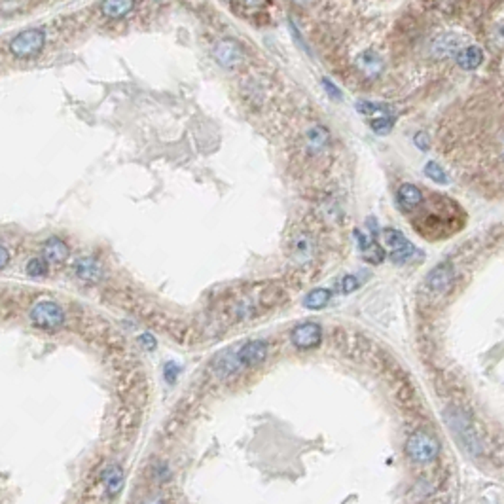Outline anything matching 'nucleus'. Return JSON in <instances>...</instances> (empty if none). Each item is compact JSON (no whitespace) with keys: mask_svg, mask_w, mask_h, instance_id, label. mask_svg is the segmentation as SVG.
Instances as JSON below:
<instances>
[{"mask_svg":"<svg viewBox=\"0 0 504 504\" xmlns=\"http://www.w3.org/2000/svg\"><path fill=\"white\" fill-rule=\"evenodd\" d=\"M311 239L307 237V235H298V237L294 239V245H292V252L294 256L301 262H306V260L311 258Z\"/></svg>","mask_w":504,"mask_h":504,"instance_id":"aec40b11","label":"nucleus"},{"mask_svg":"<svg viewBox=\"0 0 504 504\" xmlns=\"http://www.w3.org/2000/svg\"><path fill=\"white\" fill-rule=\"evenodd\" d=\"M425 173H427V177H429L430 180H434L438 184H446V182H448L446 171H443L436 162H429V164L425 165Z\"/></svg>","mask_w":504,"mask_h":504,"instance_id":"5701e85b","label":"nucleus"},{"mask_svg":"<svg viewBox=\"0 0 504 504\" xmlns=\"http://www.w3.org/2000/svg\"><path fill=\"white\" fill-rule=\"evenodd\" d=\"M463 42L464 38L461 34L442 33L432 40L430 49H432V55L438 57V59H448V57H453L459 49L463 48Z\"/></svg>","mask_w":504,"mask_h":504,"instance_id":"39448f33","label":"nucleus"},{"mask_svg":"<svg viewBox=\"0 0 504 504\" xmlns=\"http://www.w3.org/2000/svg\"><path fill=\"white\" fill-rule=\"evenodd\" d=\"M267 356V343L262 340H254L245 343L243 347L239 349L237 361L243 366H256L262 361H266Z\"/></svg>","mask_w":504,"mask_h":504,"instance_id":"6e6552de","label":"nucleus"},{"mask_svg":"<svg viewBox=\"0 0 504 504\" xmlns=\"http://www.w3.org/2000/svg\"><path fill=\"white\" fill-rule=\"evenodd\" d=\"M398 201L402 205V209L411 211L423 203V194L416 184H402L398 190Z\"/></svg>","mask_w":504,"mask_h":504,"instance_id":"f3484780","label":"nucleus"},{"mask_svg":"<svg viewBox=\"0 0 504 504\" xmlns=\"http://www.w3.org/2000/svg\"><path fill=\"white\" fill-rule=\"evenodd\" d=\"M42 256L44 260L48 262V264H63V262H67L68 258V246L65 241H61L59 237H52L46 241V245L42 249Z\"/></svg>","mask_w":504,"mask_h":504,"instance_id":"ddd939ff","label":"nucleus"},{"mask_svg":"<svg viewBox=\"0 0 504 504\" xmlns=\"http://www.w3.org/2000/svg\"><path fill=\"white\" fill-rule=\"evenodd\" d=\"M416 144L421 150H429V136H427V133H417Z\"/></svg>","mask_w":504,"mask_h":504,"instance_id":"c85d7f7f","label":"nucleus"},{"mask_svg":"<svg viewBox=\"0 0 504 504\" xmlns=\"http://www.w3.org/2000/svg\"><path fill=\"white\" fill-rule=\"evenodd\" d=\"M288 27H290V34H292V38L296 40V44H298V48L309 54V48L306 46V40H304V36H301L300 29L296 27V23H294V21H288Z\"/></svg>","mask_w":504,"mask_h":504,"instance_id":"393cba45","label":"nucleus"},{"mask_svg":"<svg viewBox=\"0 0 504 504\" xmlns=\"http://www.w3.org/2000/svg\"><path fill=\"white\" fill-rule=\"evenodd\" d=\"M212 55H214V59H216L220 67L233 68L243 59V49L239 48L237 42L220 40L212 49Z\"/></svg>","mask_w":504,"mask_h":504,"instance_id":"0eeeda50","label":"nucleus"},{"mask_svg":"<svg viewBox=\"0 0 504 504\" xmlns=\"http://www.w3.org/2000/svg\"><path fill=\"white\" fill-rule=\"evenodd\" d=\"M370 127L377 133V135H387L391 133V129L395 127V118L388 116V114H383L381 118H375L370 122Z\"/></svg>","mask_w":504,"mask_h":504,"instance_id":"412c9836","label":"nucleus"},{"mask_svg":"<svg viewBox=\"0 0 504 504\" xmlns=\"http://www.w3.org/2000/svg\"><path fill=\"white\" fill-rule=\"evenodd\" d=\"M102 485L109 495H118L123 489V471L118 464H112L107 471L102 472Z\"/></svg>","mask_w":504,"mask_h":504,"instance_id":"dca6fc26","label":"nucleus"},{"mask_svg":"<svg viewBox=\"0 0 504 504\" xmlns=\"http://www.w3.org/2000/svg\"><path fill=\"white\" fill-rule=\"evenodd\" d=\"M8 264H10V251H8L6 246L0 245V269H4Z\"/></svg>","mask_w":504,"mask_h":504,"instance_id":"c756f323","label":"nucleus"},{"mask_svg":"<svg viewBox=\"0 0 504 504\" xmlns=\"http://www.w3.org/2000/svg\"><path fill=\"white\" fill-rule=\"evenodd\" d=\"M239 2L246 8H258V6H262L266 0H239Z\"/></svg>","mask_w":504,"mask_h":504,"instance_id":"2f4dec72","label":"nucleus"},{"mask_svg":"<svg viewBox=\"0 0 504 504\" xmlns=\"http://www.w3.org/2000/svg\"><path fill=\"white\" fill-rule=\"evenodd\" d=\"M322 340V328L317 322H306L300 324L292 332V343L298 349H313Z\"/></svg>","mask_w":504,"mask_h":504,"instance_id":"423d86ee","label":"nucleus"},{"mask_svg":"<svg viewBox=\"0 0 504 504\" xmlns=\"http://www.w3.org/2000/svg\"><path fill=\"white\" fill-rule=\"evenodd\" d=\"M322 86H324V89H326V93H328V95H330V97H332V99H336V101H341V91H340V88H338V86H336V84L332 82V80H328V78H324V80H322Z\"/></svg>","mask_w":504,"mask_h":504,"instance_id":"a878e982","label":"nucleus"},{"mask_svg":"<svg viewBox=\"0 0 504 504\" xmlns=\"http://www.w3.org/2000/svg\"><path fill=\"white\" fill-rule=\"evenodd\" d=\"M328 143V131L324 127H320V125H315L309 129L307 133V144H309V148L313 152H319L322 150Z\"/></svg>","mask_w":504,"mask_h":504,"instance_id":"6ab92c4d","label":"nucleus"},{"mask_svg":"<svg viewBox=\"0 0 504 504\" xmlns=\"http://www.w3.org/2000/svg\"><path fill=\"white\" fill-rule=\"evenodd\" d=\"M29 319H31V324L34 328L52 332V330H57V328H61L65 324V311H63V307L57 301L44 300L38 301L31 309Z\"/></svg>","mask_w":504,"mask_h":504,"instance_id":"f03ea898","label":"nucleus"},{"mask_svg":"<svg viewBox=\"0 0 504 504\" xmlns=\"http://www.w3.org/2000/svg\"><path fill=\"white\" fill-rule=\"evenodd\" d=\"M135 8V0H102L101 12L110 19H122Z\"/></svg>","mask_w":504,"mask_h":504,"instance_id":"2eb2a0df","label":"nucleus"},{"mask_svg":"<svg viewBox=\"0 0 504 504\" xmlns=\"http://www.w3.org/2000/svg\"><path fill=\"white\" fill-rule=\"evenodd\" d=\"M74 273L78 275V279L86 281V283H97L102 277V267L95 258L84 256V258L76 260Z\"/></svg>","mask_w":504,"mask_h":504,"instance_id":"f8f14e48","label":"nucleus"},{"mask_svg":"<svg viewBox=\"0 0 504 504\" xmlns=\"http://www.w3.org/2000/svg\"><path fill=\"white\" fill-rule=\"evenodd\" d=\"M141 345H144L146 349H154L156 347V340L150 334H144L141 336Z\"/></svg>","mask_w":504,"mask_h":504,"instance_id":"7c9ffc66","label":"nucleus"},{"mask_svg":"<svg viewBox=\"0 0 504 504\" xmlns=\"http://www.w3.org/2000/svg\"><path fill=\"white\" fill-rule=\"evenodd\" d=\"M451 283H453V267H451V264H448V262L436 266L427 275V285H429V288H432V290H436V292L446 290Z\"/></svg>","mask_w":504,"mask_h":504,"instance_id":"9d476101","label":"nucleus"},{"mask_svg":"<svg viewBox=\"0 0 504 504\" xmlns=\"http://www.w3.org/2000/svg\"><path fill=\"white\" fill-rule=\"evenodd\" d=\"M356 109L362 114H375V112H383V114H388V107L387 104H379V102H368V101H361L356 104Z\"/></svg>","mask_w":504,"mask_h":504,"instance_id":"b1692460","label":"nucleus"},{"mask_svg":"<svg viewBox=\"0 0 504 504\" xmlns=\"http://www.w3.org/2000/svg\"><path fill=\"white\" fill-rule=\"evenodd\" d=\"M27 273L33 279H40L48 275V262L44 258H33L27 264Z\"/></svg>","mask_w":504,"mask_h":504,"instance_id":"4be33fe9","label":"nucleus"},{"mask_svg":"<svg viewBox=\"0 0 504 504\" xmlns=\"http://www.w3.org/2000/svg\"><path fill=\"white\" fill-rule=\"evenodd\" d=\"M46 46V34L40 29H25L10 40V52L17 59H33Z\"/></svg>","mask_w":504,"mask_h":504,"instance_id":"f257e3e1","label":"nucleus"},{"mask_svg":"<svg viewBox=\"0 0 504 504\" xmlns=\"http://www.w3.org/2000/svg\"><path fill=\"white\" fill-rule=\"evenodd\" d=\"M406 453L416 463H430L440 453V443L434 436L427 432H416L406 442Z\"/></svg>","mask_w":504,"mask_h":504,"instance_id":"7ed1b4c3","label":"nucleus"},{"mask_svg":"<svg viewBox=\"0 0 504 504\" xmlns=\"http://www.w3.org/2000/svg\"><path fill=\"white\" fill-rule=\"evenodd\" d=\"M177 375H178V366L177 364H173V362H169V364L165 366V379H167V383L177 381Z\"/></svg>","mask_w":504,"mask_h":504,"instance_id":"bb28decb","label":"nucleus"},{"mask_svg":"<svg viewBox=\"0 0 504 504\" xmlns=\"http://www.w3.org/2000/svg\"><path fill=\"white\" fill-rule=\"evenodd\" d=\"M457 65L463 70H476L484 63V52L480 46H463L455 54Z\"/></svg>","mask_w":504,"mask_h":504,"instance_id":"4468645a","label":"nucleus"},{"mask_svg":"<svg viewBox=\"0 0 504 504\" xmlns=\"http://www.w3.org/2000/svg\"><path fill=\"white\" fill-rule=\"evenodd\" d=\"M330 298H332V292L328 288H315L313 292H309L304 298V306L307 309H315L317 311V309H322V307L326 306Z\"/></svg>","mask_w":504,"mask_h":504,"instance_id":"a211bd4d","label":"nucleus"},{"mask_svg":"<svg viewBox=\"0 0 504 504\" xmlns=\"http://www.w3.org/2000/svg\"><path fill=\"white\" fill-rule=\"evenodd\" d=\"M356 286H359V281H356V277H353V275H347V277L343 279V292L345 294L353 292Z\"/></svg>","mask_w":504,"mask_h":504,"instance_id":"cd10ccee","label":"nucleus"},{"mask_svg":"<svg viewBox=\"0 0 504 504\" xmlns=\"http://www.w3.org/2000/svg\"><path fill=\"white\" fill-rule=\"evenodd\" d=\"M356 67L362 74L368 78H377L383 70V59L375 54L374 49H366L356 57Z\"/></svg>","mask_w":504,"mask_h":504,"instance_id":"9b49d317","label":"nucleus"},{"mask_svg":"<svg viewBox=\"0 0 504 504\" xmlns=\"http://www.w3.org/2000/svg\"><path fill=\"white\" fill-rule=\"evenodd\" d=\"M354 237H356V241H359V246H361V254H362V258L366 260V262H370V264H374V266H377V264H381L383 260H385V251H383L381 246H379V243L375 241L374 235H362L361 232H354Z\"/></svg>","mask_w":504,"mask_h":504,"instance_id":"1a4fd4ad","label":"nucleus"},{"mask_svg":"<svg viewBox=\"0 0 504 504\" xmlns=\"http://www.w3.org/2000/svg\"><path fill=\"white\" fill-rule=\"evenodd\" d=\"M383 237H385V243H387V246L391 249V260H393L395 264H404V262L414 258L416 246L404 237L402 232H396L393 228H388V230L383 232Z\"/></svg>","mask_w":504,"mask_h":504,"instance_id":"20e7f679","label":"nucleus"}]
</instances>
